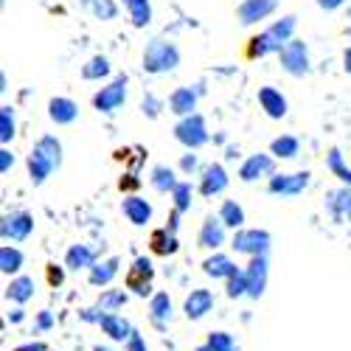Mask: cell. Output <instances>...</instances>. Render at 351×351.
<instances>
[{
  "label": "cell",
  "instance_id": "6da1fadb",
  "mask_svg": "<svg viewBox=\"0 0 351 351\" xmlns=\"http://www.w3.org/2000/svg\"><path fill=\"white\" fill-rule=\"evenodd\" d=\"M298 25V17L295 14H287L281 17L278 23H273L267 32H261L258 37L250 40L247 45V56L256 60V56H267V53H281L287 43H292V32H295Z\"/></svg>",
  "mask_w": 351,
  "mask_h": 351
},
{
  "label": "cell",
  "instance_id": "7a4b0ae2",
  "mask_svg": "<svg viewBox=\"0 0 351 351\" xmlns=\"http://www.w3.org/2000/svg\"><path fill=\"white\" fill-rule=\"evenodd\" d=\"M180 65V51L166 40H152L143 51V71L146 73H169Z\"/></svg>",
  "mask_w": 351,
  "mask_h": 351
},
{
  "label": "cell",
  "instance_id": "3957f363",
  "mask_svg": "<svg viewBox=\"0 0 351 351\" xmlns=\"http://www.w3.org/2000/svg\"><path fill=\"white\" fill-rule=\"evenodd\" d=\"M270 242H273V237H270L267 230L242 228V230L233 233V242L230 245H233V250H237V253H245V256L256 258V256H267Z\"/></svg>",
  "mask_w": 351,
  "mask_h": 351
},
{
  "label": "cell",
  "instance_id": "277c9868",
  "mask_svg": "<svg viewBox=\"0 0 351 351\" xmlns=\"http://www.w3.org/2000/svg\"><path fill=\"white\" fill-rule=\"evenodd\" d=\"M174 138H178L183 146H189V149H199V146H206L208 143L206 119H202L199 112L189 115V119H183L178 127H174Z\"/></svg>",
  "mask_w": 351,
  "mask_h": 351
},
{
  "label": "cell",
  "instance_id": "5b68a950",
  "mask_svg": "<svg viewBox=\"0 0 351 351\" xmlns=\"http://www.w3.org/2000/svg\"><path fill=\"white\" fill-rule=\"evenodd\" d=\"M278 56H281V65H284V71L289 76L301 79V76L309 73V48H306V43L292 40V43L284 45V51Z\"/></svg>",
  "mask_w": 351,
  "mask_h": 351
},
{
  "label": "cell",
  "instance_id": "8992f818",
  "mask_svg": "<svg viewBox=\"0 0 351 351\" xmlns=\"http://www.w3.org/2000/svg\"><path fill=\"white\" fill-rule=\"evenodd\" d=\"M152 278H155V267H152V261L146 258V256H138L132 261V267L127 270V289H132L135 295L146 298L152 292Z\"/></svg>",
  "mask_w": 351,
  "mask_h": 351
},
{
  "label": "cell",
  "instance_id": "52a82bcc",
  "mask_svg": "<svg viewBox=\"0 0 351 351\" xmlns=\"http://www.w3.org/2000/svg\"><path fill=\"white\" fill-rule=\"evenodd\" d=\"M124 101H127V76H119L93 96V107L99 112H115Z\"/></svg>",
  "mask_w": 351,
  "mask_h": 351
},
{
  "label": "cell",
  "instance_id": "ba28073f",
  "mask_svg": "<svg viewBox=\"0 0 351 351\" xmlns=\"http://www.w3.org/2000/svg\"><path fill=\"white\" fill-rule=\"evenodd\" d=\"M309 171H295V174H276L270 178V194H281V197H295L304 189H309Z\"/></svg>",
  "mask_w": 351,
  "mask_h": 351
},
{
  "label": "cell",
  "instance_id": "9c48e42d",
  "mask_svg": "<svg viewBox=\"0 0 351 351\" xmlns=\"http://www.w3.org/2000/svg\"><path fill=\"white\" fill-rule=\"evenodd\" d=\"M32 230H34V217L32 214H25V211H17V214H9L3 217V225H0V233H3V239L9 242H23L32 237Z\"/></svg>",
  "mask_w": 351,
  "mask_h": 351
},
{
  "label": "cell",
  "instance_id": "30bf717a",
  "mask_svg": "<svg viewBox=\"0 0 351 351\" xmlns=\"http://www.w3.org/2000/svg\"><path fill=\"white\" fill-rule=\"evenodd\" d=\"M258 178H276V160L270 155H261V152L250 155L239 169V180L242 183H253Z\"/></svg>",
  "mask_w": 351,
  "mask_h": 351
},
{
  "label": "cell",
  "instance_id": "8fae6325",
  "mask_svg": "<svg viewBox=\"0 0 351 351\" xmlns=\"http://www.w3.org/2000/svg\"><path fill=\"white\" fill-rule=\"evenodd\" d=\"M276 9H278V0H242L237 9V17L242 25H253L258 20H267Z\"/></svg>",
  "mask_w": 351,
  "mask_h": 351
},
{
  "label": "cell",
  "instance_id": "7c38bea8",
  "mask_svg": "<svg viewBox=\"0 0 351 351\" xmlns=\"http://www.w3.org/2000/svg\"><path fill=\"white\" fill-rule=\"evenodd\" d=\"M247 276V295L250 298H261L267 289V256H256L250 258V265L245 267Z\"/></svg>",
  "mask_w": 351,
  "mask_h": 351
},
{
  "label": "cell",
  "instance_id": "4fadbf2b",
  "mask_svg": "<svg viewBox=\"0 0 351 351\" xmlns=\"http://www.w3.org/2000/svg\"><path fill=\"white\" fill-rule=\"evenodd\" d=\"M99 326H101V332H104L110 340H115V343H124V340L130 343L132 335H135V329L130 326V320L121 317L119 312H107V315H101Z\"/></svg>",
  "mask_w": 351,
  "mask_h": 351
},
{
  "label": "cell",
  "instance_id": "5bb4252c",
  "mask_svg": "<svg viewBox=\"0 0 351 351\" xmlns=\"http://www.w3.org/2000/svg\"><path fill=\"white\" fill-rule=\"evenodd\" d=\"M214 309V292L211 289H191V295L183 301V312L189 320H202Z\"/></svg>",
  "mask_w": 351,
  "mask_h": 351
},
{
  "label": "cell",
  "instance_id": "9a60e30c",
  "mask_svg": "<svg viewBox=\"0 0 351 351\" xmlns=\"http://www.w3.org/2000/svg\"><path fill=\"white\" fill-rule=\"evenodd\" d=\"M48 119L53 124H60V127H68L79 119V107H76V101H71L65 96H56V99L48 101Z\"/></svg>",
  "mask_w": 351,
  "mask_h": 351
},
{
  "label": "cell",
  "instance_id": "2e32d148",
  "mask_svg": "<svg viewBox=\"0 0 351 351\" xmlns=\"http://www.w3.org/2000/svg\"><path fill=\"white\" fill-rule=\"evenodd\" d=\"M228 189V171L219 163H211L206 171H202V183H199V194L202 197H217Z\"/></svg>",
  "mask_w": 351,
  "mask_h": 351
},
{
  "label": "cell",
  "instance_id": "e0dca14e",
  "mask_svg": "<svg viewBox=\"0 0 351 351\" xmlns=\"http://www.w3.org/2000/svg\"><path fill=\"white\" fill-rule=\"evenodd\" d=\"M199 247H206V250H219L225 245V225L219 217H208L206 222H202L199 228Z\"/></svg>",
  "mask_w": 351,
  "mask_h": 351
},
{
  "label": "cell",
  "instance_id": "ac0fdd59",
  "mask_svg": "<svg viewBox=\"0 0 351 351\" xmlns=\"http://www.w3.org/2000/svg\"><path fill=\"white\" fill-rule=\"evenodd\" d=\"M202 273L211 276V278H225V281H228L233 273H239V267H237V261H233L230 256H225V253H214L211 258L202 261Z\"/></svg>",
  "mask_w": 351,
  "mask_h": 351
},
{
  "label": "cell",
  "instance_id": "d6986e66",
  "mask_svg": "<svg viewBox=\"0 0 351 351\" xmlns=\"http://www.w3.org/2000/svg\"><path fill=\"white\" fill-rule=\"evenodd\" d=\"M121 208H124V217H127L132 225H138V228L152 219V206H149V202H146L143 197H138V194L127 197Z\"/></svg>",
  "mask_w": 351,
  "mask_h": 351
},
{
  "label": "cell",
  "instance_id": "ffe728a7",
  "mask_svg": "<svg viewBox=\"0 0 351 351\" xmlns=\"http://www.w3.org/2000/svg\"><path fill=\"white\" fill-rule=\"evenodd\" d=\"M169 107L174 115L189 119V115H194V110H197V90H191V87H178V90L169 96Z\"/></svg>",
  "mask_w": 351,
  "mask_h": 351
},
{
  "label": "cell",
  "instance_id": "44dd1931",
  "mask_svg": "<svg viewBox=\"0 0 351 351\" xmlns=\"http://www.w3.org/2000/svg\"><path fill=\"white\" fill-rule=\"evenodd\" d=\"M258 104L270 119H284L287 115V99L276 90V87H261L258 90Z\"/></svg>",
  "mask_w": 351,
  "mask_h": 351
},
{
  "label": "cell",
  "instance_id": "7402d4cb",
  "mask_svg": "<svg viewBox=\"0 0 351 351\" xmlns=\"http://www.w3.org/2000/svg\"><path fill=\"white\" fill-rule=\"evenodd\" d=\"M119 256H110V258H104V261H96L93 265V270H90V284L93 287H107V284H112V278L119 276Z\"/></svg>",
  "mask_w": 351,
  "mask_h": 351
},
{
  "label": "cell",
  "instance_id": "603a6c76",
  "mask_svg": "<svg viewBox=\"0 0 351 351\" xmlns=\"http://www.w3.org/2000/svg\"><path fill=\"white\" fill-rule=\"evenodd\" d=\"M149 317H152V324L158 329H163L171 320V298H169V292H155V295L149 298Z\"/></svg>",
  "mask_w": 351,
  "mask_h": 351
},
{
  "label": "cell",
  "instance_id": "cb8c5ba5",
  "mask_svg": "<svg viewBox=\"0 0 351 351\" xmlns=\"http://www.w3.org/2000/svg\"><path fill=\"white\" fill-rule=\"evenodd\" d=\"M53 171H56V166L45 155H40L37 149H32V155H28V174H32V183L34 186H43Z\"/></svg>",
  "mask_w": 351,
  "mask_h": 351
},
{
  "label": "cell",
  "instance_id": "d4e9b609",
  "mask_svg": "<svg viewBox=\"0 0 351 351\" xmlns=\"http://www.w3.org/2000/svg\"><path fill=\"white\" fill-rule=\"evenodd\" d=\"M6 298L14 301V304H28L34 298V278H28V276L12 278L9 287H6Z\"/></svg>",
  "mask_w": 351,
  "mask_h": 351
},
{
  "label": "cell",
  "instance_id": "484cf974",
  "mask_svg": "<svg viewBox=\"0 0 351 351\" xmlns=\"http://www.w3.org/2000/svg\"><path fill=\"white\" fill-rule=\"evenodd\" d=\"M149 247L155 256H174L178 253V237H174L169 228H158L149 237Z\"/></svg>",
  "mask_w": 351,
  "mask_h": 351
},
{
  "label": "cell",
  "instance_id": "4316f807",
  "mask_svg": "<svg viewBox=\"0 0 351 351\" xmlns=\"http://www.w3.org/2000/svg\"><path fill=\"white\" fill-rule=\"evenodd\" d=\"M65 265L71 270H93L96 253H93V247H87V245H73L68 250V256H65Z\"/></svg>",
  "mask_w": 351,
  "mask_h": 351
},
{
  "label": "cell",
  "instance_id": "83f0119b",
  "mask_svg": "<svg viewBox=\"0 0 351 351\" xmlns=\"http://www.w3.org/2000/svg\"><path fill=\"white\" fill-rule=\"evenodd\" d=\"M217 217L222 219L225 228H233V230H242V225H245V208L239 206L237 199H225Z\"/></svg>",
  "mask_w": 351,
  "mask_h": 351
},
{
  "label": "cell",
  "instance_id": "f1b7e54d",
  "mask_svg": "<svg viewBox=\"0 0 351 351\" xmlns=\"http://www.w3.org/2000/svg\"><path fill=\"white\" fill-rule=\"evenodd\" d=\"M124 6L130 12V20L135 28H146L152 23V6L149 0H124Z\"/></svg>",
  "mask_w": 351,
  "mask_h": 351
},
{
  "label": "cell",
  "instance_id": "f546056e",
  "mask_svg": "<svg viewBox=\"0 0 351 351\" xmlns=\"http://www.w3.org/2000/svg\"><path fill=\"white\" fill-rule=\"evenodd\" d=\"M34 149L40 152V155H45L56 169H60L62 166V143L60 141H56L53 135H43L40 141H37V146H34Z\"/></svg>",
  "mask_w": 351,
  "mask_h": 351
},
{
  "label": "cell",
  "instance_id": "4dcf8cb0",
  "mask_svg": "<svg viewBox=\"0 0 351 351\" xmlns=\"http://www.w3.org/2000/svg\"><path fill=\"white\" fill-rule=\"evenodd\" d=\"M197 351H239V346L228 332H211L206 346H197Z\"/></svg>",
  "mask_w": 351,
  "mask_h": 351
},
{
  "label": "cell",
  "instance_id": "1f68e13d",
  "mask_svg": "<svg viewBox=\"0 0 351 351\" xmlns=\"http://www.w3.org/2000/svg\"><path fill=\"white\" fill-rule=\"evenodd\" d=\"M82 6L99 20H115L119 17V6L112 0H82Z\"/></svg>",
  "mask_w": 351,
  "mask_h": 351
},
{
  "label": "cell",
  "instance_id": "d6a6232c",
  "mask_svg": "<svg viewBox=\"0 0 351 351\" xmlns=\"http://www.w3.org/2000/svg\"><path fill=\"white\" fill-rule=\"evenodd\" d=\"M20 267H23V253L12 245L0 247V270H3L6 276H12V273H20Z\"/></svg>",
  "mask_w": 351,
  "mask_h": 351
},
{
  "label": "cell",
  "instance_id": "836d02e7",
  "mask_svg": "<svg viewBox=\"0 0 351 351\" xmlns=\"http://www.w3.org/2000/svg\"><path fill=\"white\" fill-rule=\"evenodd\" d=\"M178 178H174V171L169 169V166H155L152 169V186L160 191V194H166V191H174L178 189Z\"/></svg>",
  "mask_w": 351,
  "mask_h": 351
},
{
  "label": "cell",
  "instance_id": "e575fe53",
  "mask_svg": "<svg viewBox=\"0 0 351 351\" xmlns=\"http://www.w3.org/2000/svg\"><path fill=\"white\" fill-rule=\"evenodd\" d=\"M124 304H127V292H124V289H104L96 306L107 315V312H119Z\"/></svg>",
  "mask_w": 351,
  "mask_h": 351
},
{
  "label": "cell",
  "instance_id": "d590c367",
  "mask_svg": "<svg viewBox=\"0 0 351 351\" xmlns=\"http://www.w3.org/2000/svg\"><path fill=\"white\" fill-rule=\"evenodd\" d=\"M298 149H301V143H298V138H292V135H281V138H276L270 143V152L276 158H295Z\"/></svg>",
  "mask_w": 351,
  "mask_h": 351
},
{
  "label": "cell",
  "instance_id": "8d00e7d4",
  "mask_svg": "<svg viewBox=\"0 0 351 351\" xmlns=\"http://www.w3.org/2000/svg\"><path fill=\"white\" fill-rule=\"evenodd\" d=\"M329 211L335 217H348L351 219V191L348 189L346 191H335L329 197Z\"/></svg>",
  "mask_w": 351,
  "mask_h": 351
},
{
  "label": "cell",
  "instance_id": "74e56055",
  "mask_svg": "<svg viewBox=\"0 0 351 351\" xmlns=\"http://www.w3.org/2000/svg\"><path fill=\"white\" fill-rule=\"evenodd\" d=\"M107 73H110V60H107V56H93V60L82 68L84 79H101Z\"/></svg>",
  "mask_w": 351,
  "mask_h": 351
},
{
  "label": "cell",
  "instance_id": "f35d334b",
  "mask_svg": "<svg viewBox=\"0 0 351 351\" xmlns=\"http://www.w3.org/2000/svg\"><path fill=\"white\" fill-rule=\"evenodd\" d=\"M14 138V110L6 104L0 107V143H9Z\"/></svg>",
  "mask_w": 351,
  "mask_h": 351
},
{
  "label": "cell",
  "instance_id": "ab89813d",
  "mask_svg": "<svg viewBox=\"0 0 351 351\" xmlns=\"http://www.w3.org/2000/svg\"><path fill=\"white\" fill-rule=\"evenodd\" d=\"M171 197H174V211H189L191 208V183H186V180H180L178 183V189L171 191Z\"/></svg>",
  "mask_w": 351,
  "mask_h": 351
},
{
  "label": "cell",
  "instance_id": "60d3db41",
  "mask_svg": "<svg viewBox=\"0 0 351 351\" xmlns=\"http://www.w3.org/2000/svg\"><path fill=\"white\" fill-rule=\"evenodd\" d=\"M329 169L337 174V178H340V180H343L348 189H351V169L343 163V155H340V149H332V152H329Z\"/></svg>",
  "mask_w": 351,
  "mask_h": 351
},
{
  "label": "cell",
  "instance_id": "b9f144b4",
  "mask_svg": "<svg viewBox=\"0 0 351 351\" xmlns=\"http://www.w3.org/2000/svg\"><path fill=\"white\" fill-rule=\"evenodd\" d=\"M242 295H247V276H245V270L233 273L228 278V298H242Z\"/></svg>",
  "mask_w": 351,
  "mask_h": 351
},
{
  "label": "cell",
  "instance_id": "7bdbcfd3",
  "mask_svg": "<svg viewBox=\"0 0 351 351\" xmlns=\"http://www.w3.org/2000/svg\"><path fill=\"white\" fill-rule=\"evenodd\" d=\"M45 273H48V284H51V287H62V281H65V270H62V267L48 265Z\"/></svg>",
  "mask_w": 351,
  "mask_h": 351
},
{
  "label": "cell",
  "instance_id": "ee69618b",
  "mask_svg": "<svg viewBox=\"0 0 351 351\" xmlns=\"http://www.w3.org/2000/svg\"><path fill=\"white\" fill-rule=\"evenodd\" d=\"M141 107H143V112L149 115V119H158V115H160V101H158L155 96H146Z\"/></svg>",
  "mask_w": 351,
  "mask_h": 351
},
{
  "label": "cell",
  "instance_id": "f6af8a7d",
  "mask_svg": "<svg viewBox=\"0 0 351 351\" xmlns=\"http://www.w3.org/2000/svg\"><path fill=\"white\" fill-rule=\"evenodd\" d=\"M53 326V315L48 312V309H43L40 315H37V332H48Z\"/></svg>",
  "mask_w": 351,
  "mask_h": 351
},
{
  "label": "cell",
  "instance_id": "bcb514c9",
  "mask_svg": "<svg viewBox=\"0 0 351 351\" xmlns=\"http://www.w3.org/2000/svg\"><path fill=\"white\" fill-rule=\"evenodd\" d=\"M12 166H14V155H12L9 149H0V171L6 174Z\"/></svg>",
  "mask_w": 351,
  "mask_h": 351
},
{
  "label": "cell",
  "instance_id": "7dc6e473",
  "mask_svg": "<svg viewBox=\"0 0 351 351\" xmlns=\"http://www.w3.org/2000/svg\"><path fill=\"white\" fill-rule=\"evenodd\" d=\"M127 351H146V340L135 332V335H132V340L127 343Z\"/></svg>",
  "mask_w": 351,
  "mask_h": 351
},
{
  "label": "cell",
  "instance_id": "c3c4849f",
  "mask_svg": "<svg viewBox=\"0 0 351 351\" xmlns=\"http://www.w3.org/2000/svg\"><path fill=\"white\" fill-rule=\"evenodd\" d=\"M138 186H141V183L135 180V174H127V178H121V183H119L121 191H135Z\"/></svg>",
  "mask_w": 351,
  "mask_h": 351
},
{
  "label": "cell",
  "instance_id": "681fc988",
  "mask_svg": "<svg viewBox=\"0 0 351 351\" xmlns=\"http://www.w3.org/2000/svg\"><path fill=\"white\" fill-rule=\"evenodd\" d=\"M346 3V0H317V6L324 9V12H335V9H340Z\"/></svg>",
  "mask_w": 351,
  "mask_h": 351
},
{
  "label": "cell",
  "instance_id": "f907efd6",
  "mask_svg": "<svg viewBox=\"0 0 351 351\" xmlns=\"http://www.w3.org/2000/svg\"><path fill=\"white\" fill-rule=\"evenodd\" d=\"M180 169H183L186 174H191V171L197 169V155H186V158L180 160Z\"/></svg>",
  "mask_w": 351,
  "mask_h": 351
},
{
  "label": "cell",
  "instance_id": "816d5d0a",
  "mask_svg": "<svg viewBox=\"0 0 351 351\" xmlns=\"http://www.w3.org/2000/svg\"><path fill=\"white\" fill-rule=\"evenodd\" d=\"M12 351H45V343H25V346H17Z\"/></svg>",
  "mask_w": 351,
  "mask_h": 351
},
{
  "label": "cell",
  "instance_id": "f5cc1de1",
  "mask_svg": "<svg viewBox=\"0 0 351 351\" xmlns=\"http://www.w3.org/2000/svg\"><path fill=\"white\" fill-rule=\"evenodd\" d=\"M23 317H25L23 309H12V312H9V320H12V324H23Z\"/></svg>",
  "mask_w": 351,
  "mask_h": 351
},
{
  "label": "cell",
  "instance_id": "db71d44e",
  "mask_svg": "<svg viewBox=\"0 0 351 351\" xmlns=\"http://www.w3.org/2000/svg\"><path fill=\"white\" fill-rule=\"evenodd\" d=\"M346 71H348V73H351V48H348V51H346Z\"/></svg>",
  "mask_w": 351,
  "mask_h": 351
},
{
  "label": "cell",
  "instance_id": "11a10c76",
  "mask_svg": "<svg viewBox=\"0 0 351 351\" xmlns=\"http://www.w3.org/2000/svg\"><path fill=\"white\" fill-rule=\"evenodd\" d=\"M93 351H107V348H101V346H96V348H93Z\"/></svg>",
  "mask_w": 351,
  "mask_h": 351
}]
</instances>
